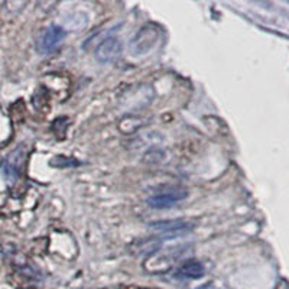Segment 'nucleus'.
<instances>
[{"label":"nucleus","instance_id":"39448f33","mask_svg":"<svg viewBox=\"0 0 289 289\" xmlns=\"http://www.w3.org/2000/svg\"><path fill=\"white\" fill-rule=\"evenodd\" d=\"M23 161H25V148L22 145L1 161V172L7 181L13 182L19 178Z\"/></svg>","mask_w":289,"mask_h":289},{"label":"nucleus","instance_id":"7ed1b4c3","mask_svg":"<svg viewBox=\"0 0 289 289\" xmlns=\"http://www.w3.org/2000/svg\"><path fill=\"white\" fill-rule=\"evenodd\" d=\"M151 230L156 231L159 234L168 236V237H175L185 234L194 229V224L191 221L181 220V218H173V220H161V221H154L149 224Z\"/></svg>","mask_w":289,"mask_h":289},{"label":"nucleus","instance_id":"f03ea898","mask_svg":"<svg viewBox=\"0 0 289 289\" xmlns=\"http://www.w3.org/2000/svg\"><path fill=\"white\" fill-rule=\"evenodd\" d=\"M187 197H188V193L184 188H171V190H165V191L148 197L146 203L149 207H152L155 210H165V208L173 207L175 204L185 200Z\"/></svg>","mask_w":289,"mask_h":289},{"label":"nucleus","instance_id":"423d86ee","mask_svg":"<svg viewBox=\"0 0 289 289\" xmlns=\"http://www.w3.org/2000/svg\"><path fill=\"white\" fill-rule=\"evenodd\" d=\"M122 54V43L120 41L115 37L106 38L97 45L94 51V57L98 62L101 64H110L115 62L117 58Z\"/></svg>","mask_w":289,"mask_h":289},{"label":"nucleus","instance_id":"f257e3e1","mask_svg":"<svg viewBox=\"0 0 289 289\" xmlns=\"http://www.w3.org/2000/svg\"><path fill=\"white\" fill-rule=\"evenodd\" d=\"M161 37V31L156 25H146L143 26L132 41L130 46H132V51L137 54V55H145L148 52H151L156 46L158 41Z\"/></svg>","mask_w":289,"mask_h":289},{"label":"nucleus","instance_id":"1a4fd4ad","mask_svg":"<svg viewBox=\"0 0 289 289\" xmlns=\"http://www.w3.org/2000/svg\"><path fill=\"white\" fill-rule=\"evenodd\" d=\"M198 289H210V287L207 285V287H201V288H198Z\"/></svg>","mask_w":289,"mask_h":289},{"label":"nucleus","instance_id":"20e7f679","mask_svg":"<svg viewBox=\"0 0 289 289\" xmlns=\"http://www.w3.org/2000/svg\"><path fill=\"white\" fill-rule=\"evenodd\" d=\"M65 31L59 25H51L48 26L38 38L37 42V49L41 54H49L52 52L58 45L65 38Z\"/></svg>","mask_w":289,"mask_h":289},{"label":"nucleus","instance_id":"6e6552de","mask_svg":"<svg viewBox=\"0 0 289 289\" xmlns=\"http://www.w3.org/2000/svg\"><path fill=\"white\" fill-rule=\"evenodd\" d=\"M206 273V269L203 266L201 262L198 260H185L178 270L175 272V278L176 279H187V281H191V279H201Z\"/></svg>","mask_w":289,"mask_h":289},{"label":"nucleus","instance_id":"0eeeda50","mask_svg":"<svg viewBox=\"0 0 289 289\" xmlns=\"http://www.w3.org/2000/svg\"><path fill=\"white\" fill-rule=\"evenodd\" d=\"M162 248V239L158 236H149L136 239L130 243V251L135 256H154Z\"/></svg>","mask_w":289,"mask_h":289}]
</instances>
